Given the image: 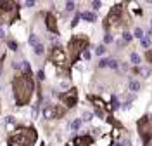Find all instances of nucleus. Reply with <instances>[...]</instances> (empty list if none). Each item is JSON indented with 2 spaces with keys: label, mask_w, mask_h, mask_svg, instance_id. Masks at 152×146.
<instances>
[{
  "label": "nucleus",
  "mask_w": 152,
  "mask_h": 146,
  "mask_svg": "<svg viewBox=\"0 0 152 146\" xmlns=\"http://www.w3.org/2000/svg\"><path fill=\"white\" fill-rule=\"evenodd\" d=\"M147 2H149V4H152V0H147Z\"/></svg>",
  "instance_id": "obj_37"
},
{
  "label": "nucleus",
  "mask_w": 152,
  "mask_h": 146,
  "mask_svg": "<svg viewBox=\"0 0 152 146\" xmlns=\"http://www.w3.org/2000/svg\"><path fill=\"white\" fill-rule=\"evenodd\" d=\"M38 78H40V80L45 78V73H43V70H40V71H38Z\"/></svg>",
  "instance_id": "obj_34"
},
{
  "label": "nucleus",
  "mask_w": 152,
  "mask_h": 146,
  "mask_svg": "<svg viewBox=\"0 0 152 146\" xmlns=\"http://www.w3.org/2000/svg\"><path fill=\"white\" fill-rule=\"evenodd\" d=\"M80 17H81L80 14H76V16H74V19H73V23H71V26H76V25L80 23Z\"/></svg>",
  "instance_id": "obj_25"
},
{
  "label": "nucleus",
  "mask_w": 152,
  "mask_h": 146,
  "mask_svg": "<svg viewBox=\"0 0 152 146\" xmlns=\"http://www.w3.org/2000/svg\"><path fill=\"white\" fill-rule=\"evenodd\" d=\"M23 70L30 73V65H28V63H26V61H23Z\"/></svg>",
  "instance_id": "obj_29"
},
{
  "label": "nucleus",
  "mask_w": 152,
  "mask_h": 146,
  "mask_svg": "<svg viewBox=\"0 0 152 146\" xmlns=\"http://www.w3.org/2000/svg\"><path fill=\"white\" fill-rule=\"evenodd\" d=\"M149 118H150V122H152V115H150V117H149Z\"/></svg>",
  "instance_id": "obj_38"
},
{
  "label": "nucleus",
  "mask_w": 152,
  "mask_h": 146,
  "mask_svg": "<svg viewBox=\"0 0 152 146\" xmlns=\"http://www.w3.org/2000/svg\"><path fill=\"white\" fill-rule=\"evenodd\" d=\"M64 113H66V108H61L59 104H47V106L43 108V111H41L43 118H49V120L59 118V117H62Z\"/></svg>",
  "instance_id": "obj_6"
},
{
  "label": "nucleus",
  "mask_w": 152,
  "mask_h": 146,
  "mask_svg": "<svg viewBox=\"0 0 152 146\" xmlns=\"http://www.w3.org/2000/svg\"><path fill=\"white\" fill-rule=\"evenodd\" d=\"M9 47H11L12 51H16V49H17V44H16L14 40H11V42H9Z\"/></svg>",
  "instance_id": "obj_28"
},
{
  "label": "nucleus",
  "mask_w": 152,
  "mask_h": 146,
  "mask_svg": "<svg viewBox=\"0 0 152 146\" xmlns=\"http://www.w3.org/2000/svg\"><path fill=\"white\" fill-rule=\"evenodd\" d=\"M28 42H30V45H31V47H36V45L40 44V42H38V37H36V35H30V40H28Z\"/></svg>",
  "instance_id": "obj_15"
},
{
  "label": "nucleus",
  "mask_w": 152,
  "mask_h": 146,
  "mask_svg": "<svg viewBox=\"0 0 152 146\" xmlns=\"http://www.w3.org/2000/svg\"><path fill=\"white\" fill-rule=\"evenodd\" d=\"M113 40H114V38H113L111 35H105V37H104V42H105V44H111Z\"/></svg>",
  "instance_id": "obj_27"
},
{
  "label": "nucleus",
  "mask_w": 152,
  "mask_h": 146,
  "mask_svg": "<svg viewBox=\"0 0 152 146\" xmlns=\"http://www.w3.org/2000/svg\"><path fill=\"white\" fill-rule=\"evenodd\" d=\"M12 87H14V97L17 106H24V104H30V99L33 96V89H35V83L31 78V73L24 71L14 78L12 82Z\"/></svg>",
  "instance_id": "obj_1"
},
{
  "label": "nucleus",
  "mask_w": 152,
  "mask_h": 146,
  "mask_svg": "<svg viewBox=\"0 0 152 146\" xmlns=\"http://www.w3.org/2000/svg\"><path fill=\"white\" fill-rule=\"evenodd\" d=\"M66 7H68V11H73V9H74V2H68Z\"/></svg>",
  "instance_id": "obj_31"
},
{
  "label": "nucleus",
  "mask_w": 152,
  "mask_h": 146,
  "mask_svg": "<svg viewBox=\"0 0 152 146\" xmlns=\"http://www.w3.org/2000/svg\"><path fill=\"white\" fill-rule=\"evenodd\" d=\"M132 63H133V65H140V56H138L137 52L132 54Z\"/></svg>",
  "instance_id": "obj_16"
},
{
  "label": "nucleus",
  "mask_w": 152,
  "mask_h": 146,
  "mask_svg": "<svg viewBox=\"0 0 152 146\" xmlns=\"http://www.w3.org/2000/svg\"><path fill=\"white\" fill-rule=\"evenodd\" d=\"M83 57H85L86 61H88V59L92 57V54H90V52H86V51H85V52H83Z\"/></svg>",
  "instance_id": "obj_32"
},
{
  "label": "nucleus",
  "mask_w": 152,
  "mask_h": 146,
  "mask_svg": "<svg viewBox=\"0 0 152 146\" xmlns=\"http://www.w3.org/2000/svg\"><path fill=\"white\" fill-rule=\"evenodd\" d=\"M149 45H150V37L142 38V47H149Z\"/></svg>",
  "instance_id": "obj_23"
},
{
  "label": "nucleus",
  "mask_w": 152,
  "mask_h": 146,
  "mask_svg": "<svg viewBox=\"0 0 152 146\" xmlns=\"http://www.w3.org/2000/svg\"><path fill=\"white\" fill-rule=\"evenodd\" d=\"M119 106V103H118V99H116V96H113V99H111V108L113 110H116Z\"/></svg>",
  "instance_id": "obj_20"
},
{
  "label": "nucleus",
  "mask_w": 152,
  "mask_h": 146,
  "mask_svg": "<svg viewBox=\"0 0 152 146\" xmlns=\"http://www.w3.org/2000/svg\"><path fill=\"white\" fill-rule=\"evenodd\" d=\"M33 49H35V54H38V56H40V54H43V51H45L41 44H38V45H36V47H33Z\"/></svg>",
  "instance_id": "obj_18"
},
{
  "label": "nucleus",
  "mask_w": 152,
  "mask_h": 146,
  "mask_svg": "<svg viewBox=\"0 0 152 146\" xmlns=\"http://www.w3.org/2000/svg\"><path fill=\"white\" fill-rule=\"evenodd\" d=\"M93 144V137L92 136H76L69 146H92Z\"/></svg>",
  "instance_id": "obj_10"
},
{
  "label": "nucleus",
  "mask_w": 152,
  "mask_h": 146,
  "mask_svg": "<svg viewBox=\"0 0 152 146\" xmlns=\"http://www.w3.org/2000/svg\"><path fill=\"white\" fill-rule=\"evenodd\" d=\"M81 122H83V118H76V120H73V122H71V129H73V131H78V129L81 127Z\"/></svg>",
  "instance_id": "obj_14"
},
{
  "label": "nucleus",
  "mask_w": 152,
  "mask_h": 146,
  "mask_svg": "<svg viewBox=\"0 0 152 146\" xmlns=\"http://www.w3.org/2000/svg\"><path fill=\"white\" fill-rule=\"evenodd\" d=\"M36 143V131L33 127H19L9 137V146H33Z\"/></svg>",
  "instance_id": "obj_2"
},
{
  "label": "nucleus",
  "mask_w": 152,
  "mask_h": 146,
  "mask_svg": "<svg viewBox=\"0 0 152 146\" xmlns=\"http://www.w3.org/2000/svg\"><path fill=\"white\" fill-rule=\"evenodd\" d=\"M59 99L66 104L68 108H73V106H76V103H78V92H76V89H69L66 92L59 94Z\"/></svg>",
  "instance_id": "obj_7"
},
{
  "label": "nucleus",
  "mask_w": 152,
  "mask_h": 146,
  "mask_svg": "<svg viewBox=\"0 0 152 146\" xmlns=\"http://www.w3.org/2000/svg\"><path fill=\"white\" fill-rule=\"evenodd\" d=\"M45 25H47V30L49 31H52V33H59V30H57V23H55V17H54V14L52 12H47V16H45Z\"/></svg>",
  "instance_id": "obj_11"
},
{
  "label": "nucleus",
  "mask_w": 152,
  "mask_h": 146,
  "mask_svg": "<svg viewBox=\"0 0 152 146\" xmlns=\"http://www.w3.org/2000/svg\"><path fill=\"white\" fill-rule=\"evenodd\" d=\"M109 68H113V70H116V68H118V63H116L114 59H111V61H109Z\"/></svg>",
  "instance_id": "obj_26"
},
{
  "label": "nucleus",
  "mask_w": 152,
  "mask_h": 146,
  "mask_svg": "<svg viewBox=\"0 0 152 146\" xmlns=\"http://www.w3.org/2000/svg\"><path fill=\"white\" fill-rule=\"evenodd\" d=\"M147 59H149V61H152V52H149V54H147Z\"/></svg>",
  "instance_id": "obj_35"
},
{
  "label": "nucleus",
  "mask_w": 152,
  "mask_h": 146,
  "mask_svg": "<svg viewBox=\"0 0 152 146\" xmlns=\"http://www.w3.org/2000/svg\"><path fill=\"white\" fill-rule=\"evenodd\" d=\"M133 37H137V38H140V40H142V38H143V30H142V28H137V30H135V33H133Z\"/></svg>",
  "instance_id": "obj_17"
},
{
  "label": "nucleus",
  "mask_w": 152,
  "mask_h": 146,
  "mask_svg": "<svg viewBox=\"0 0 152 146\" xmlns=\"http://www.w3.org/2000/svg\"><path fill=\"white\" fill-rule=\"evenodd\" d=\"M86 47H88V38L86 37H73L69 40V44H68V49H69V54H71V61L76 63L80 54L83 51H86Z\"/></svg>",
  "instance_id": "obj_4"
},
{
  "label": "nucleus",
  "mask_w": 152,
  "mask_h": 146,
  "mask_svg": "<svg viewBox=\"0 0 152 146\" xmlns=\"http://www.w3.org/2000/svg\"><path fill=\"white\" fill-rule=\"evenodd\" d=\"M92 117H93V115H92L90 111H83V120L88 122V120H92Z\"/></svg>",
  "instance_id": "obj_22"
},
{
  "label": "nucleus",
  "mask_w": 152,
  "mask_h": 146,
  "mask_svg": "<svg viewBox=\"0 0 152 146\" xmlns=\"http://www.w3.org/2000/svg\"><path fill=\"white\" fill-rule=\"evenodd\" d=\"M128 89L132 91V92H138V91H140V82H137V80H130Z\"/></svg>",
  "instance_id": "obj_13"
},
{
  "label": "nucleus",
  "mask_w": 152,
  "mask_h": 146,
  "mask_svg": "<svg viewBox=\"0 0 152 146\" xmlns=\"http://www.w3.org/2000/svg\"><path fill=\"white\" fill-rule=\"evenodd\" d=\"M102 7V4L99 2V0H95V2H93V9H100Z\"/></svg>",
  "instance_id": "obj_30"
},
{
  "label": "nucleus",
  "mask_w": 152,
  "mask_h": 146,
  "mask_svg": "<svg viewBox=\"0 0 152 146\" xmlns=\"http://www.w3.org/2000/svg\"><path fill=\"white\" fill-rule=\"evenodd\" d=\"M95 54H97V56H102V54H105V47H104V45H99V47L95 49Z\"/></svg>",
  "instance_id": "obj_19"
},
{
  "label": "nucleus",
  "mask_w": 152,
  "mask_h": 146,
  "mask_svg": "<svg viewBox=\"0 0 152 146\" xmlns=\"http://www.w3.org/2000/svg\"><path fill=\"white\" fill-rule=\"evenodd\" d=\"M109 61H111V59H100V61H99V66H100V68L109 66Z\"/></svg>",
  "instance_id": "obj_21"
},
{
  "label": "nucleus",
  "mask_w": 152,
  "mask_h": 146,
  "mask_svg": "<svg viewBox=\"0 0 152 146\" xmlns=\"http://www.w3.org/2000/svg\"><path fill=\"white\" fill-rule=\"evenodd\" d=\"M121 16H123V7L121 5H114L109 12V16H107V23L105 26H111V25H118L121 21Z\"/></svg>",
  "instance_id": "obj_8"
},
{
  "label": "nucleus",
  "mask_w": 152,
  "mask_h": 146,
  "mask_svg": "<svg viewBox=\"0 0 152 146\" xmlns=\"http://www.w3.org/2000/svg\"><path fill=\"white\" fill-rule=\"evenodd\" d=\"M81 17H83L85 21H90V23H93V21H97V16H95L93 12H90V11H85V12L81 14Z\"/></svg>",
  "instance_id": "obj_12"
},
{
  "label": "nucleus",
  "mask_w": 152,
  "mask_h": 146,
  "mask_svg": "<svg viewBox=\"0 0 152 146\" xmlns=\"http://www.w3.org/2000/svg\"><path fill=\"white\" fill-rule=\"evenodd\" d=\"M2 37H4V30H2V28H0V38H2Z\"/></svg>",
  "instance_id": "obj_36"
},
{
  "label": "nucleus",
  "mask_w": 152,
  "mask_h": 146,
  "mask_svg": "<svg viewBox=\"0 0 152 146\" xmlns=\"http://www.w3.org/2000/svg\"><path fill=\"white\" fill-rule=\"evenodd\" d=\"M50 61L55 63V65H59V66H64V65H66V52H64L59 45L54 47V51L50 54Z\"/></svg>",
  "instance_id": "obj_9"
},
{
  "label": "nucleus",
  "mask_w": 152,
  "mask_h": 146,
  "mask_svg": "<svg viewBox=\"0 0 152 146\" xmlns=\"http://www.w3.org/2000/svg\"><path fill=\"white\" fill-rule=\"evenodd\" d=\"M17 17V4L14 0H0V25L12 23Z\"/></svg>",
  "instance_id": "obj_3"
},
{
  "label": "nucleus",
  "mask_w": 152,
  "mask_h": 146,
  "mask_svg": "<svg viewBox=\"0 0 152 146\" xmlns=\"http://www.w3.org/2000/svg\"><path fill=\"white\" fill-rule=\"evenodd\" d=\"M35 5V0H26V7H33Z\"/></svg>",
  "instance_id": "obj_33"
},
{
  "label": "nucleus",
  "mask_w": 152,
  "mask_h": 146,
  "mask_svg": "<svg viewBox=\"0 0 152 146\" xmlns=\"http://www.w3.org/2000/svg\"><path fill=\"white\" fill-rule=\"evenodd\" d=\"M150 118H147V117H143L140 122H138V132H140V136H142V139H143V143L145 144H149V141H150V137H152V127H150Z\"/></svg>",
  "instance_id": "obj_5"
},
{
  "label": "nucleus",
  "mask_w": 152,
  "mask_h": 146,
  "mask_svg": "<svg viewBox=\"0 0 152 146\" xmlns=\"http://www.w3.org/2000/svg\"><path fill=\"white\" fill-rule=\"evenodd\" d=\"M132 37H133V35H132V33H128V31H124V33H123L124 42H130V40H132Z\"/></svg>",
  "instance_id": "obj_24"
}]
</instances>
